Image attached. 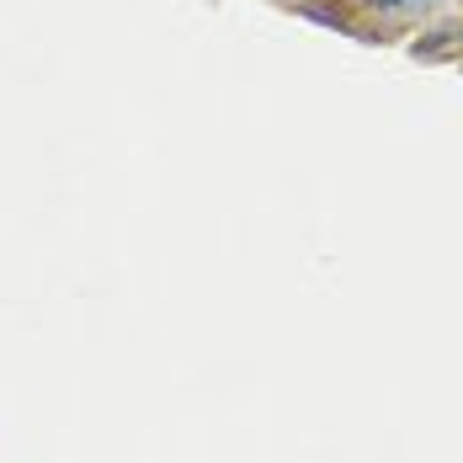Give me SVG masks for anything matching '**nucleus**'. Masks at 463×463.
Segmentation results:
<instances>
[{
	"instance_id": "nucleus-1",
	"label": "nucleus",
	"mask_w": 463,
	"mask_h": 463,
	"mask_svg": "<svg viewBox=\"0 0 463 463\" xmlns=\"http://www.w3.org/2000/svg\"><path fill=\"white\" fill-rule=\"evenodd\" d=\"M298 11H304L309 22H320V27H335V33H357V27H352V16H346L341 5H315V0H304Z\"/></svg>"
},
{
	"instance_id": "nucleus-2",
	"label": "nucleus",
	"mask_w": 463,
	"mask_h": 463,
	"mask_svg": "<svg viewBox=\"0 0 463 463\" xmlns=\"http://www.w3.org/2000/svg\"><path fill=\"white\" fill-rule=\"evenodd\" d=\"M378 11H389V16H405V11H426L431 0H373Z\"/></svg>"
},
{
	"instance_id": "nucleus-3",
	"label": "nucleus",
	"mask_w": 463,
	"mask_h": 463,
	"mask_svg": "<svg viewBox=\"0 0 463 463\" xmlns=\"http://www.w3.org/2000/svg\"><path fill=\"white\" fill-rule=\"evenodd\" d=\"M363 5H373V0H363Z\"/></svg>"
}]
</instances>
